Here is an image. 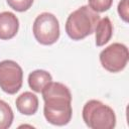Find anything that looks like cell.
Listing matches in <instances>:
<instances>
[{"instance_id":"30bf717a","label":"cell","mask_w":129,"mask_h":129,"mask_svg":"<svg viewBox=\"0 0 129 129\" xmlns=\"http://www.w3.org/2000/svg\"><path fill=\"white\" fill-rule=\"evenodd\" d=\"M51 81V75L44 70H35L28 76V85L30 89L36 93H41L45 86L48 85Z\"/></svg>"},{"instance_id":"52a82bcc","label":"cell","mask_w":129,"mask_h":129,"mask_svg":"<svg viewBox=\"0 0 129 129\" xmlns=\"http://www.w3.org/2000/svg\"><path fill=\"white\" fill-rule=\"evenodd\" d=\"M19 28L18 18L8 11L0 13V39L7 40L13 38Z\"/></svg>"},{"instance_id":"ba28073f","label":"cell","mask_w":129,"mask_h":129,"mask_svg":"<svg viewBox=\"0 0 129 129\" xmlns=\"http://www.w3.org/2000/svg\"><path fill=\"white\" fill-rule=\"evenodd\" d=\"M17 110L23 115H33L38 109L37 96L31 92H24L15 101Z\"/></svg>"},{"instance_id":"7c38bea8","label":"cell","mask_w":129,"mask_h":129,"mask_svg":"<svg viewBox=\"0 0 129 129\" xmlns=\"http://www.w3.org/2000/svg\"><path fill=\"white\" fill-rule=\"evenodd\" d=\"M88 2H89L88 6L93 11L99 13V12H105L108 9H110L113 0H88Z\"/></svg>"},{"instance_id":"9c48e42d","label":"cell","mask_w":129,"mask_h":129,"mask_svg":"<svg viewBox=\"0 0 129 129\" xmlns=\"http://www.w3.org/2000/svg\"><path fill=\"white\" fill-rule=\"evenodd\" d=\"M95 37H96V45L103 46L106 44L112 37L113 34V25L109 17H103L99 20L96 28H95Z\"/></svg>"},{"instance_id":"6da1fadb","label":"cell","mask_w":129,"mask_h":129,"mask_svg":"<svg viewBox=\"0 0 129 129\" xmlns=\"http://www.w3.org/2000/svg\"><path fill=\"white\" fill-rule=\"evenodd\" d=\"M44 100L43 113L47 122L53 125H67L73 114L72 94L70 89L61 83L50 82L41 91Z\"/></svg>"},{"instance_id":"5b68a950","label":"cell","mask_w":129,"mask_h":129,"mask_svg":"<svg viewBox=\"0 0 129 129\" xmlns=\"http://www.w3.org/2000/svg\"><path fill=\"white\" fill-rule=\"evenodd\" d=\"M129 59V51L125 44L115 42L100 53L102 67L110 73H118L125 69Z\"/></svg>"},{"instance_id":"277c9868","label":"cell","mask_w":129,"mask_h":129,"mask_svg":"<svg viewBox=\"0 0 129 129\" xmlns=\"http://www.w3.org/2000/svg\"><path fill=\"white\" fill-rule=\"evenodd\" d=\"M32 31L35 39L43 44L50 45L59 37V24L56 17L49 12L39 14L33 23Z\"/></svg>"},{"instance_id":"5bb4252c","label":"cell","mask_w":129,"mask_h":129,"mask_svg":"<svg viewBox=\"0 0 129 129\" xmlns=\"http://www.w3.org/2000/svg\"><path fill=\"white\" fill-rule=\"evenodd\" d=\"M118 13L120 15V17L125 21L128 22V0H121L118 4Z\"/></svg>"},{"instance_id":"8fae6325","label":"cell","mask_w":129,"mask_h":129,"mask_svg":"<svg viewBox=\"0 0 129 129\" xmlns=\"http://www.w3.org/2000/svg\"><path fill=\"white\" fill-rule=\"evenodd\" d=\"M13 118L14 115L11 107L3 100H0V129L9 128L13 122Z\"/></svg>"},{"instance_id":"3957f363","label":"cell","mask_w":129,"mask_h":129,"mask_svg":"<svg viewBox=\"0 0 129 129\" xmlns=\"http://www.w3.org/2000/svg\"><path fill=\"white\" fill-rule=\"evenodd\" d=\"M83 119L92 129H112L116 125V115L113 109L98 100H90L85 104Z\"/></svg>"},{"instance_id":"8992f818","label":"cell","mask_w":129,"mask_h":129,"mask_svg":"<svg viewBox=\"0 0 129 129\" xmlns=\"http://www.w3.org/2000/svg\"><path fill=\"white\" fill-rule=\"evenodd\" d=\"M23 82V71L14 60L0 61V89L7 94H16Z\"/></svg>"},{"instance_id":"7a4b0ae2","label":"cell","mask_w":129,"mask_h":129,"mask_svg":"<svg viewBox=\"0 0 129 129\" xmlns=\"http://www.w3.org/2000/svg\"><path fill=\"white\" fill-rule=\"evenodd\" d=\"M100 19V15L89 6H82L69 15L66 22V32L70 38L81 40L94 33Z\"/></svg>"},{"instance_id":"4fadbf2b","label":"cell","mask_w":129,"mask_h":129,"mask_svg":"<svg viewBox=\"0 0 129 129\" xmlns=\"http://www.w3.org/2000/svg\"><path fill=\"white\" fill-rule=\"evenodd\" d=\"M6 1L12 9L18 12H24L28 10L33 3V0H6Z\"/></svg>"}]
</instances>
